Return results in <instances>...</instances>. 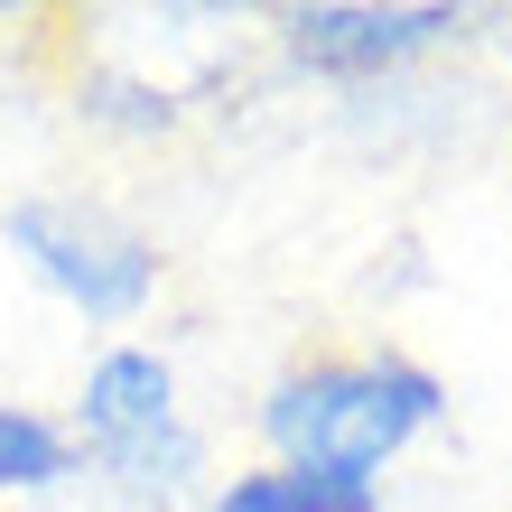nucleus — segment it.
I'll return each mask as SVG.
<instances>
[{
	"instance_id": "6e6552de",
	"label": "nucleus",
	"mask_w": 512,
	"mask_h": 512,
	"mask_svg": "<svg viewBox=\"0 0 512 512\" xmlns=\"http://www.w3.org/2000/svg\"><path fill=\"white\" fill-rule=\"evenodd\" d=\"M84 512H140V503H103V494H84Z\"/></svg>"
},
{
	"instance_id": "f03ea898",
	"label": "nucleus",
	"mask_w": 512,
	"mask_h": 512,
	"mask_svg": "<svg viewBox=\"0 0 512 512\" xmlns=\"http://www.w3.org/2000/svg\"><path fill=\"white\" fill-rule=\"evenodd\" d=\"M0 243L84 326H140L159 308V289H168V252L112 196H66V187L19 196V205H0Z\"/></svg>"
},
{
	"instance_id": "423d86ee",
	"label": "nucleus",
	"mask_w": 512,
	"mask_h": 512,
	"mask_svg": "<svg viewBox=\"0 0 512 512\" xmlns=\"http://www.w3.org/2000/svg\"><path fill=\"white\" fill-rule=\"evenodd\" d=\"M196 512H382V485H354V475H308V466H233L205 485Z\"/></svg>"
},
{
	"instance_id": "20e7f679",
	"label": "nucleus",
	"mask_w": 512,
	"mask_h": 512,
	"mask_svg": "<svg viewBox=\"0 0 512 512\" xmlns=\"http://www.w3.org/2000/svg\"><path fill=\"white\" fill-rule=\"evenodd\" d=\"M177 419H187V382H177V364H168L159 345H140V336H112L94 364H84L75 401H66V429H75V457L84 466L122 457V447L177 429Z\"/></svg>"
},
{
	"instance_id": "f257e3e1",
	"label": "nucleus",
	"mask_w": 512,
	"mask_h": 512,
	"mask_svg": "<svg viewBox=\"0 0 512 512\" xmlns=\"http://www.w3.org/2000/svg\"><path fill=\"white\" fill-rule=\"evenodd\" d=\"M438 429H447V382L401 345L298 354L252 401V438H261L270 466L354 475V485H382V466H401Z\"/></svg>"
},
{
	"instance_id": "7ed1b4c3",
	"label": "nucleus",
	"mask_w": 512,
	"mask_h": 512,
	"mask_svg": "<svg viewBox=\"0 0 512 512\" xmlns=\"http://www.w3.org/2000/svg\"><path fill=\"white\" fill-rule=\"evenodd\" d=\"M466 38H475V10H457V0H289L270 19L280 66L308 84H336V94L401 84Z\"/></svg>"
},
{
	"instance_id": "0eeeda50",
	"label": "nucleus",
	"mask_w": 512,
	"mask_h": 512,
	"mask_svg": "<svg viewBox=\"0 0 512 512\" xmlns=\"http://www.w3.org/2000/svg\"><path fill=\"white\" fill-rule=\"evenodd\" d=\"M75 112L112 140H168L177 122H187V94H177L168 75H122V66H94L75 75Z\"/></svg>"
},
{
	"instance_id": "39448f33",
	"label": "nucleus",
	"mask_w": 512,
	"mask_h": 512,
	"mask_svg": "<svg viewBox=\"0 0 512 512\" xmlns=\"http://www.w3.org/2000/svg\"><path fill=\"white\" fill-rule=\"evenodd\" d=\"M75 485H84V457H75L66 410L0 401V503H56Z\"/></svg>"
}]
</instances>
